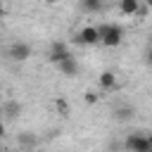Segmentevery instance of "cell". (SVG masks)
Listing matches in <instances>:
<instances>
[{
    "label": "cell",
    "mask_w": 152,
    "mask_h": 152,
    "mask_svg": "<svg viewBox=\"0 0 152 152\" xmlns=\"http://www.w3.org/2000/svg\"><path fill=\"white\" fill-rule=\"evenodd\" d=\"M147 64H152V48L147 50Z\"/></svg>",
    "instance_id": "15"
},
{
    "label": "cell",
    "mask_w": 152,
    "mask_h": 152,
    "mask_svg": "<svg viewBox=\"0 0 152 152\" xmlns=\"http://www.w3.org/2000/svg\"><path fill=\"white\" fill-rule=\"evenodd\" d=\"M33 152H43V150H33Z\"/></svg>",
    "instance_id": "20"
},
{
    "label": "cell",
    "mask_w": 152,
    "mask_h": 152,
    "mask_svg": "<svg viewBox=\"0 0 152 152\" xmlns=\"http://www.w3.org/2000/svg\"><path fill=\"white\" fill-rule=\"evenodd\" d=\"M19 142H21V145H33L36 138H33L31 133H24V135H19Z\"/></svg>",
    "instance_id": "12"
},
{
    "label": "cell",
    "mask_w": 152,
    "mask_h": 152,
    "mask_svg": "<svg viewBox=\"0 0 152 152\" xmlns=\"http://www.w3.org/2000/svg\"><path fill=\"white\" fill-rule=\"evenodd\" d=\"M114 116H116L119 121H128V119L133 116V109H131V107H119V109L114 112Z\"/></svg>",
    "instance_id": "10"
},
{
    "label": "cell",
    "mask_w": 152,
    "mask_h": 152,
    "mask_svg": "<svg viewBox=\"0 0 152 152\" xmlns=\"http://www.w3.org/2000/svg\"><path fill=\"white\" fill-rule=\"evenodd\" d=\"M126 152H150V142L145 133H128L124 140Z\"/></svg>",
    "instance_id": "2"
},
{
    "label": "cell",
    "mask_w": 152,
    "mask_h": 152,
    "mask_svg": "<svg viewBox=\"0 0 152 152\" xmlns=\"http://www.w3.org/2000/svg\"><path fill=\"white\" fill-rule=\"evenodd\" d=\"M100 28V45L104 48H119L124 40V28L119 24H102Z\"/></svg>",
    "instance_id": "1"
},
{
    "label": "cell",
    "mask_w": 152,
    "mask_h": 152,
    "mask_svg": "<svg viewBox=\"0 0 152 152\" xmlns=\"http://www.w3.org/2000/svg\"><path fill=\"white\" fill-rule=\"evenodd\" d=\"M119 10H121V14L133 17V14H138V10H140V0H119Z\"/></svg>",
    "instance_id": "7"
},
{
    "label": "cell",
    "mask_w": 152,
    "mask_h": 152,
    "mask_svg": "<svg viewBox=\"0 0 152 152\" xmlns=\"http://www.w3.org/2000/svg\"><path fill=\"white\" fill-rule=\"evenodd\" d=\"M45 2H48V5H57L59 0H45Z\"/></svg>",
    "instance_id": "19"
},
{
    "label": "cell",
    "mask_w": 152,
    "mask_h": 152,
    "mask_svg": "<svg viewBox=\"0 0 152 152\" xmlns=\"http://www.w3.org/2000/svg\"><path fill=\"white\" fill-rule=\"evenodd\" d=\"M2 112H5L7 116H17V114L21 112V104H19V102H7V104L2 107Z\"/></svg>",
    "instance_id": "9"
},
{
    "label": "cell",
    "mask_w": 152,
    "mask_h": 152,
    "mask_svg": "<svg viewBox=\"0 0 152 152\" xmlns=\"http://www.w3.org/2000/svg\"><path fill=\"white\" fill-rule=\"evenodd\" d=\"M28 57H31V45H28V43H24V40L12 43V48H10V59H14V62H26Z\"/></svg>",
    "instance_id": "4"
},
{
    "label": "cell",
    "mask_w": 152,
    "mask_h": 152,
    "mask_svg": "<svg viewBox=\"0 0 152 152\" xmlns=\"http://www.w3.org/2000/svg\"><path fill=\"white\" fill-rule=\"evenodd\" d=\"M150 152H152V150H150Z\"/></svg>",
    "instance_id": "22"
},
{
    "label": "cell",
    "mask_w": 152,
    "mask_h": 152,
    "mask_svg": "<svg viewBox=\"0 0 152 152\" xmlns=\"http://www.w3.org/2000/svg\"><path fill=\"white\" fill-rule=\"evenodd\" d=\"M66 57H71L69 48H66L64 43H52V50H50V62H52V64H57V62H62V59H66Z\"/></svg>",
    "instance_id": "6"
},
{
    "label": "cell",
    "mask_w": 152,
    "mask_h": 152,
    "mask_svg": "<svg viewBox=\"0 0 152 152\" xmlns=\"http://www.w3.org/2000/svg\"><path fill=\"white\" fill-rule=\"evenodd\" d=\"M147 142H150V150H152V133H147Z\"/></svg>",
    "instance_id": "17"
},
{
    "label": "cell",
    "mask_w": 152,
    "mask_h": 152,
    "mask_svg": "<svg viewBox=\"0 0 152 152\" xmlns=\"http://www.w3.org/2000/svg\"><path fill=\"white\" fill-rule=\"evenodd\" d=\"M83 7H86L88 12H97V10L102 7V0H83Z\"/></svg>",
    "instance_id": "11"
},
{
    "label": "cell",
    "mask_w": 152,
    "mask_h": 152,
    "mask_svg": "<svg viewBox=\"0 0 152 152\" xmlns=\"http://www.w3.org/2000/svg\"><path fill=\"white\" fill-rule=\"evenodd\" d=\"M55 66H57V71H59L62 76H66V78H74V76L78 74V62H76L74 55L66 57V59H62V62H57Z\"/></svg>",
    "instance_id": "5"
},
{
    "label": "cell",
    "mask_w": 152,
    "mask_h": 152,
    "mask_svg": "<svg viewBox=\"0 0 152 152\" xmlns=\"http://www.w3.org/2000/svg\"><path fill=\"white\" fill-rule=\"evenodd\" d=\"M76 43H81V45H97L100 43V28L97 26H83L76 33Z\"/></svg>",
    "instance_id": "3"
},
{
    "label": "cell",
    "mask_w": 152,
    "mask_h": 152,
    "mask_svg": "<svg viewBox=\"0 0 152 152\" xmlns=\"http://www.w3.org/2000/svg\"><path fill=\"white\" fill-rule=\"evenodd\" d=\"M0 104H2V100H0Z\"/></svg>",
    "instance_id": "21"
},
{
    "label": "cell",
    "mask_w": 152,
    "mask_h": 152,
    "mask_svg": "<svg viewBox=\"0 0 152 152\" xmlns=\"http://www.w3.org/2000/svg\"><path fill=\"white\" fill-rule=\"evenodd\" d=\"M2 135H5V124L0 121V138H2Z\"/></svg>",
    "instance_id": "16"
},
{
    "label": "cell",
    "mask_w": 152,
    "mask_h": 152,
    "mask_svg": "<svg viewBox=\"0 0 152 152\" xmlns=\"http://www.w3.org/2000/svg\"><path fill=\"white\" fill-rule=\"evenodd\" d=\"M83 100H86V102H88V104H93V102H97V95H95V93H90V90H88V93H86V97H83Z\"/></svg>",
    "instance_id": "13"
},
{
    "label": "cell",
    "mask_w": 152,
    "mask_h": 152,
    "mask_svg": "<svg viewBox=\"0 0 152 152\" xmlns=\"http://www.w3.org/2000/svg\"><path fill=\"white\" fill-rule=\"evenodd\" d=\"M97 81H100V88H102V90H114V88H116V76H114V71H102Z\"/></svg>",
    "instance_id": "8"
},
{
    "label": "cell",
    "mask_w": 152,
    "mask_h": 152,
    "mask_svg": "<svg viewBox=\"0 0 152 152\" xmlns=\"http://www.w3.org/2000/svg\"><path fill=\"white\" fill-rule=\"evenodd\" d=\"M150 5H152V2H150Z\"/></svg>",
    "instance_id": "23"
},
{
    "label": "cell",
    "mask_w": 152,
    "mask_h": 152,
    "mask_svg": "<svg viewBox=\"0 0 152 152\" xmlns=\"http://www.w3.org/2000/svg\"><path fill=\"white\" fill-rule=\"evenodd\" d=\"M2 12H5V2L0 0V14H2Z\"/></svg>",
    "instance_id": "18"
},
{
    "label": "cell",
    "mask_w": 152,
    "mask_h": 152,
    "mask_svg": "<svg viewBox=\"0 0 152 152\" xmlns=\"http://www.w3.org/2000/svg\"><path fill=\"white\" fill-rule=\"evenodd\" d=\"M55 107H57V109H59V112L66 116V102H64V100H57V102H55Z\"/></svg>",
    "instance_id": "14"
}]
</instances>
